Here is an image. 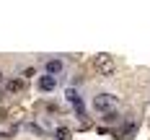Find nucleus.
I'll return each instance as SVG.
<instances>
[{"label": "nucleus", "instance_id": "3", "mask_svg": "<svg viewBox=\"0 0 150 140\" xmlns=\"http://www.w3.org/2000/svg\"><path fill=\"white\" fill-rule=\"evenodd\" d=\"M44 70H47V75L57 78V75H62V70H65V62H62L60 57H49V60L44 62Z\"/></svg>", "mask_w": 150, "mask_h": 140}, {"label": "nucleus", "instance_id": "2", "mask_svg": "<svg viewBox=\"0 0 150 140\" xmlns=\"http://www.w3.org/2000/svg\"><path fill=\"white\" fill-rule=\"evenodd\" d=\"M117 104H119V99H117L114 93H96V96H93V109H96V112L109 114V112H114Z\"/></svg>", "mask_w": 150, "mask_h": 140}, {"label": "nucleus", "instance_id": "7", "mask_svg": "<svg viewBox=\"0 0 150 140\" xmlns=\"http://www.w3.org/2000/svg\"><path fill=\"white\" fill-rule=\"evenodd\" d=\"M5 88H8L11 93H16V91H21V88H23V80H8V83H5Z\"/></svg>", "mask_w": 150, "mask_h": 140}, {"label": "nucleus", "instance_id": "5", "mask_svg": "<svg viewBox=\"0 0 150 140\" xmlns=\"http://www.w3.org/2000/svg\"><path fill=\"white\" fill-rule=\"evenodd\" d=\"M65 96H67V101H70V104H73V107L78 109V114L83 117V99H80V93H78V91H73V88H67V93H65Z\"/></svg>", "mask_w": 150, "mask_h": 140}, {"label": "nucleus", "instance_id": "4", "mask_svg": "<svg viewBox=\"0 0 150 140\" xmlns=\"http://www.w3.org/2000/svg\"><path fill=\"white\" fill-rule=\"evenodd\" d=\"M36 86H39V91L49 93V91H54V86H57V78H52V75H42Z\"/></svg>", "mask_w": 150, "mask_h": 140}, {"label": "nucleus", "instance_id": "8", "mask_svg": "<svg viewBox=\"0 0 150 140\" xmlns=\"http://www.w3.org/2000/svg\"><path fill=\"white\" fill-rule=\"evenodd\" d=\"M104 119H106V122H117L119 114H117V112H109V114H104Z\"/></svg>", "mask_w": 150, "mask_h": 140}, {"label": "nucleus", "instance_id": "9", "mask_svg": "<svg viewBox=\"0 0 150 140\" xmlns=\"http://www.w3.org/2000/svg\"><path fill=\"white\" fill-rule=\"evenodd\" d=\"M0 80H3V73H0Z\"/></svg>", "mask_w": 150, "mask_h": 140}, {"label": "nucleus", "instance_id": "6", "mask_svg": "<svg viewBox=\"0 0 150 140\" xmlns=\"http://www.w3.org/2000/svg\"><path fill=\"white\" fill-rule=\"evenodd\" d=\"M54 140H73L70 138V130H67V127H57V130H54Z\"/></svg>", "mask_w": 150, "mask_h": 140}, {"label": "nucleus", "instance_id": "1", "mask_svg": "<svg viewBox=\"0 0 150 140\" xmlns=\"http://www.w3.org/2000/svg\"><path fill=\"white\" fill-rule=\"evenodd\" d=\"M93 68H96V73H98V75H104V78H109V75H114V73H117V62H114L111 55H106V52H101V55H96V57H93Z\"/></svg>", "mask_w": 150, "mask_h": 140}]
</instances>
